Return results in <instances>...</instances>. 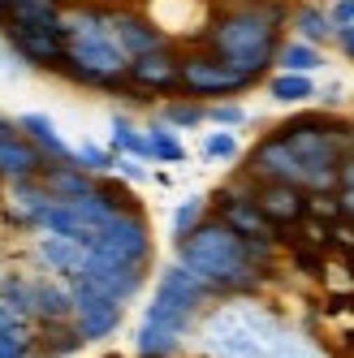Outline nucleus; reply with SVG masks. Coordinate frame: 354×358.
I'll use <instances>...</instances> for the list:
<instances>
[{
    "mask_svg": "<svg viewBox=\"0 0 354 358\" xmlns=\"http://www.w3.org/2000/svg\"><path fill=\"white\" fill-rule=\"evenodd\" d=\"M0 302L35 324V272H5L0 276Z\"/></svg>",
    "mask_w": 354,
    "mask_h": 358,
    "instance_id": "obj_32",
    "label": "nucleus"
},
{
    "mask_svg": "<svg viewBox=\"0 0 354 358\" xmlns=\"http://www.w3.org/2000/svg\"><path fill=\"white\" fill-rule=\"evenodd\" d=\"M290 9L294 0H238L229 9H216L204 31V48H212L216 57L238 65L264 87L290 35Z\"/></svg>",
    "mask_w": 354,
    "mask_h": 358,
    "instance_id": "obj_2",
    "label": "nucleus"
},
{
    "mask_svg": "<svg viewBox=\"0 0 354 358\" xmlns=\"http://www.w3.org/2000/svg\"><path fill=\"white\" fill-rule=\"evenodd\" d=\"M31 238H35L31 255H35L39 272H57V276H69V280L83 272L91 246L73 242V238H61V234H48V229H39V234H31Z\"/></svg>",
    "mask_w": 354,
    "mask_h": 358,
    "instance_id": "obj_18",
    "label": "nucleus"
},
{
    "mask_svg": "<svg viewBox=\"0 0 354 358\" xmlns=\"http://www.w3.org/2000/svg\"><path fill=\"white\" fill-rule=\"evenodd\" d=\"M242 177H250V182H290V186H302V160L298 151L285 143V134L272 130L264 138H255V147L242 156Z\"/></svg>",
    "mask_w": 354,
    "mask_h": 358,
    "instance_id": "obj_11",
    "label": "nucleus"
},
{
    "mask_svg": "<svg viewBox=\"0 0 354 358\" xmlns=\"http://www.w3.org/2000/svg\"><path fill=\"white\" fill-rule=\"evenodd\" d=\"M316 99H320V104H324L328 113H333V108H341V83H328V87H324Z\"/></svg>",
    "mask_w": 354,
    "mask_h": 358,
    "instance_id": "obj_41",
    "label": "nucleus"
},
{
    "mask_svg": "<svg viewBox=\"0 0 354 358\" xmlns=\"http://www.w3.org/2000/svg\"><path fill=\"white\" fill-rule=\"evenodd\" d=\"M255 203L264 208V216L276 229H290V224L307 220V212H311V190L290 186V182H255Z\"/></svg>",
    "mask_w": 354,
    "mask_h": 358,
    "instance_id": "obj_17",
    "label": "nucleus"
},
{
    "mask_svg": "<svg viewBox=\"0 0 354 358\" xmlns=\"http://www.w3.org/2000/svg\"><path fill=\"white\" fill-rule=\"evenodd\" d=\"M190 332L194 328H186V324H177V320H169L160 311H151V306H143V320L134 328V354L139 358H177L186 350Z\"/></svg>",
    "mask_w": 354,
    "mask_h": 358,
    "instance_id": "obj_15",
    "label": "nucleus"
},
{
    "mask_svg": "<svg viewBox=\"0 0 354 358\" xmlns=\"http://www.w3.org/2000/svg\"><path fill=\"white\" fill-rule=\"evenodd\" d=\"M337 199H341V216L354 224V190H337Z\"/></svg>",
    "mask_w": 354,
    "mask_h": 358,
    "instance_id": "obj_42",
    "label": "nucleus"
},
{
    "mask_svg": "<svg viewBox=\"0 0 354 358\" xmlns=\"http://www.w3.org/2000/svg\"><path fill=\"white\" fill-rule=\"evenodd\" d=\"M73 280H91V285H99L104 294L121 298L125 306H130L151 280V268L147 264H125V259H113V255H99V250H87V264L83 272Z\"/></svg>",
    "mask_w": 354,
    "mask_h": 358,
    "instance_id": "obj_12",
    "label": "nucleus"
},
{
    "mask_svg": "<svg viewBox=\"0 0 354 358\" xmlns=\"http://www.w3.org/2000/svg\"><path fill=\"white\" fill-rule=\"evenodd\" d=\"M147 134V151H151V164H182L186 160V143H182V130H173L169 121H160L151 113V121L143 125Z\"/></svg>",
    "mask_w": 354,
    "mask_h": 358,
    "instance_id": "obj_27",
    "label": "nucleus"
},
{
    "mask_svg": "<svg viewBox=\"0 0 354 358\" xmlns=\"http://www.w3.org/2000/svg\"><path fill=\"white\" fill-rule=\"evenodd\" d=\"M91 250L99 255H113V259H125V264H156V238H151V220L143 208H125V212H113V220L95 234Z\"/></svg>",
    "mask_w": 354,
    "mask_h": 358,
    "instance_id": "obj_7",
    "label": "nucleus"
},
{
    "mask_svg": "<svg viewBox=\"0 0 354 358\" xmlns=\"http://www.w3.org/2000/svg\"><path fill=\"white\" fill-rule=\"evenodd\" d=\"M108 31L125 48V57H130V61L143 57V52H156V48H164V43H173L143 9H113L108 5Z\"/></svg>",
    "mask_w": 354,
    "mask_h": 358,
    "instance_id": "obj_16",
    "label": "nucleus"
},
{
    "mask_svg": "<svg viewBox=\"0 0 354 358\" xmlns=\"http://www.w3.org/2000/svg\"><path fill=\"white\" fill-rule=\"evenodd\" d=\"M173 259H182L194 276H204L220 298H260L264 285H268V272L255 268L250 255H246V238L234 234V229L212 212L194 234L173 242Z\"/></svg>",
    "mask_w": 354,
    "mask_h": 358,
    "instance_id": "obj_3",
    "label": "nucleus"
},
{
    "mask_svg": "<svg viewBox=\"0 0 354 358\" xmlns=\"http://www.w3.org/2000/svg\"><path fill=\"white\" fill-rule=\"evenodd\" d=\"M337 182H341V190H354V151H346V156H341V164H337Z\"/></svg>",
    "mask_w": 354,
    "mask_h": 358,
    "instance_id": "obj_40",
    "label": "nucleus"
},
{
    "mask_svg": "<svg viewBox=\"0 0 354 358\" xmlns=\"http://www.w3.org/2000/svg\"><path fill=\"white\" fill-rule=\"evenodd\" d=\"M73 320V280L57 272H35V324Z\"/></svg>",
    "mask_w": 354,
    "mask_h": 358,
    "instance_id": "obj_19",
    "label": "nucleus"
},
{
    "mask_svg": "<svg viewBox=\"0 0 354 358\" xmlns=\"http://www.w3.org/2000/svg\"><path fill=\"white\" fill-rule=\"evenodd\" d=\"M125 320V302L104 294L91 280H73V328L87 337V345H99L117 337V328Z\"/></svg>",
    "mask_w": 354,
    "mask_h": 358,
    "instance_id": "obj_10",
    "label": "nucleus"
},
{
    "mask_svg": "<svg viewBox=\"0 0 354 358\" xmlns=\"http://www.w3.org/2000/svg\"><path fill=\"white\" fill-rule=\"evenodd\" d=\"M0 65H5V61H0Z\"/></svg>",
    "mask_w": 354,
    "mask_h": 358,
    "instance_id": "obj_47",
    "label": "nucleus"
},
{
    "mask_svg": "<svg viewBox=\"0 0 354 358\" xmlns=\"http://www.w3.org/2000/svg\"><path fill=\"white\" fill-rule=\"evenodd\" d=\"M250 113L246 104H238V99H212L208 104V125H220V130H238V125H246Z\"/></svg>",
    "mask_w": 354,
    "mask_h": 358,
    "instance_id": "obj_36",
    "label": "nucleus"
},
{
    "mask_svg": "<svg viewBox=\"0 0 354 358\" xmlns=\"http://www.w3.org/2000/svg\"><path fill=\"white\" fill-rule=\"evenodd\" d=\"M156 117L169 121L173 130H199V125H208V104L194 95H164L156 104Z\"/></svg>",
    "mask_w": 354,
    "mask_h": 358,
    "instance_id": "obj_30",
    "label": "nucleus"
},
{
    "mask_svg": "<svg viewBox=\"0 0 354 358\" xmlns=\"http://www.w3.org/2000/svg\"><path fill=\"white\" fill-rule=\"evenodd\" d=\"M290 35L307 39V43H320V48L333 43L337 27H333V13H328L324 0H294V9H290Z\"/></svg>",
    "mask_w": 354,
    "mask_h": 358,
    "instance_id": "obj_21",
    "label": "nucleus"
},
{
    "mask_svg": "<svg viewBox=\"0 0 354 358\" xmlns=\"http://www.w3.org/2000/svg\"><path fill=\"white\" fill-rule=\"evenodd\" d=\"M113 212H117L113 203L99 190H91L83 199H57L52 208H48V216H43V229H48V234H61V238H73V242L91 246L95 234L113 220Z\"/></svg>",
    "mask_w": 354,
    "mask_h": 358,
    "instance_id": "obj_8",
    "label": "nucleus"
},
{
    "mask_svg": "<svg viewBox=\"0 0 354 358\" xmlns=\"http://www.w3.org/2000/svg\"><path fill=\"white\" fill-rule=\"evenodd\" d=\"M73 164H83L87 173L104 177V173L117 169V151H113L108 143H91V138H83L78 147H73Z\"/></svg>",
    "mask_w": 354,
    "mask_h": 358,
    "instance_id": "obj_35",
    "label": "nucleus"
},
{
    "mask_svg": "<svg viewBox=\"0 0 354 358\" xmlns=\"http://www.w3.org/2000/svg\"><path fill=\"white\" fill-rule=\"evenodd\" d=\"M39 182L52 190L57 199H83V194H91L95 190V173H87L83 164H73V160H48L43 164V173H39Z\"/></svg>",
    "mask_w": 354,
    "mask_h": 358,
    "instance_id": "obj_24",
    "label": "nucleus"
},
{
    "mask_svg": "<svg viewBox=\"0 0 354 358\" xmlns=\"http://www.w3.org/2000/svg\"><path fill=\"white\" fill-rule=\"evenodd\" d=\"M212 302H220V294L204 276H194L182 259H173V264H164L156 272V280H151V302L147 306L169 315V320H177V324H186V328H194Z\"/></svg>",
    "mask_w": 354,
    "mask_h": 358,
    "instance_id": "obj_5",
    "label": "nucleus"
},
{
    "mask_svg": "<svg viewBox=\"0 0 354 358\" xmlns=\"http://www.w3.org/2000/svg\"><path fill=\"white\" fill-rule=\"evenodd\" d=\"M324 5H333V0H324Z\"/></svg>",
    "mask_w": 354,
    "mask_h": 358,
    "instance_id": "obj_46",
    "label": "nucleus"
},
{
    "mask_svg": "<svg viewBox=\"0 0 354 358\" xmlns=\"http://www.w3.org/2000/svg\"><path fill=\"white\" fill-rule=\"evenodd\" d=\"M199 156H204L208 164H238L242 160V143H238V134L234 130H208L204 134V143H199Z\"/></svg>",
    "mask_w": 354,
    "mask_h": 358,
    "instance_id": "obj_34",
    "label": "nucleus"
},
{
    "mask_svg": "<svg viewBox=\"0 0 354 358\" xmlns=\"http://www.w3.org/2000/svg\"><path fill=\"white\" fill-rule=\"evenodd\" d=\"M57 73H61L65 83H73V87H87V91H104L108 95L117 83H125V73H130V57H125V48L113 39V31L73 35Z\"/></svg>",
    "mask_w": 354,
    "mask_h": 358,
    "instance_id": "obj_4",
    "label": "nucleus"
},
{
    "mask_svg": "<svg viewBox=\"0 0 354 358\" xmlns=\"http://www.w3.org/2000/svg\"><path fill=\"white\" fill-rule=\"evenodd\" d=\"M43 151L27 138V134H5L0 138V186L5 182H27V177H39L43 173Z\"/></svg>",
    "mask_w": 354,
    "mask_h": 358,
    "instance_id": "obj_20",
    "label": "nucleus"
},
{
    "mask_svg": "<svg viewBox=\"0 0 354 358\" xmlns=\"http://www.w3.org/2000/svg\"><path fill=\"white\" fill-rule=\"evenodd\" d=\"M65 5L69 0H13L5 22H17V27H61ZM5 22H0V27H5Z\"/></svg>",
    "mask_w": 354,
    "mask_h": 358,
    "instance_id": "obj_29",
    "label": "nucleus"
},
{
    "mask_svg": "<svg viewBox=\"0 0 354 358\" xmlns=\"http://www.w3.org/2000/svg\"><path fill=\"white\" fill-rule=\"evenodd\" d=\"M328 13H333V27H354V0H333Z\"/></svg>",
    "mask_w": 354,
    "mask_h": 358,
    "instance_id": "obj_39",
    "label": "nucleus"
},
{
    "mask_svg": "<svg viewBox=\"0 0 354 358\" xmlns=\"http://www.w3.org/2000/svg\"><path fill=\"white\" fill-rule=\"evenodd\" d=\"M255 87L260 83L250 78V73H242L238 65L216 57L204 43L182 52V95H194V99H204V104H212V99H238Z\"/></svg>",
    "mask_w": 354,
    "mask_h": 358,
    "instance_id": "obj_6",
    "label": "nucleus"
},
{
    "mask_svg": "<svg viewBox=\"0 0 354 358\" xmlns=\"http://www.w3.org/2000/svg\"><path fill=\"white\" fill-rule=\"evenodd\" d=\"M350 264H354V246H350Z\"/></svg>",
    "mask_w": 354,
    "mask_h": 358,
    "instance_id": "obj_45",
    "label": "nucleus"
},
{
    "mask_svg": "<svg viewBox=\"0 0 354 358\" xmlns=\"http://www.w3.org/2000/svg\"><path fill=\"white\" fill-rule=\"evenodd\" d=\"M208 212H212V208H208V194H190V199H182V203L173 208V216H169V238L182 242L186 234H194V229L208 220Z\"/></svg>",
    "mask_w": 354,
    "mask_h": 358,
    "instance_id": "obj_33",
    "label": "nucleus"
},
{
    "mask_svg": "<svg viewBox=\"0 0 354 358\" xmlns=\"http://www.w3.org/2000/svg\"><path fill=\"white\" fill-rule=\"evenodd\" d=\"M9 52L27 65V69H39V73H57L61 61H65V48H69V35H65V22L61 27H17V22H5L0 27Z\"/></svg>",
    "mask_w": 354,
    "mask_h": 358,
    "instance_id": "obj_9",
    "label": "nucleus"
},
{
    "mask_svg": "<svg viewBox=\"0 0 354 358\" xmlns=\"http://www.w3.org/2000/svg\"><path fill=\"white\" fill-rule=\"evenodd\" d=\"M117 177H125L130 186H139V182H147L151 177V169H147V160H139V156H117V169H113Z\"/></svg>",
    "mask_w": 354,
    "mask_h": 358,
    "instance_id": "obj_37",
    "label": "nucleus"
},
{
    "mask_svg": "<svg viewBox=\"0 0 354 358\" xmlns=\"http://www.w3.org/2000/svg\"><path fill=\"white\" fill-rule=\"evenodd\" d=\"M134 87L151 91L156 99L164 95H182V52H177L173 43L156 48V52H143L130 61V73H125Z\"/></svg>",
    "mask_w": 354,
    "mask_h": 358,
    "instance_id": "obj_14",
    "label": "nucleus"
},
{
    "mask_svg": "<svg viewBox=\"0 0 354 358\" xmlns=\"http://www.w3.org/2000/svg\"><path fill=\"white\" fill-rule=\"evenodd\" d=\"M194 337L204 358H316V350L260 298L212 302L194 324Z\"/></svg>",
    "mask_w": 354,
    "mask_h": 358,
    "instance_id": "obj_1",
    "label": "nucleus"
},
{
    "mask_svg": "<svg viewBox=\"0 0 354 358\" xmlns=\"http://www.w3.org/2000/svg\"><path fill=\"white\" fill-rule=\"evenodd\" d=\"M52 203H57V194L48 190L39 177H27V182H5L0 212H5V224L17 229V234H39Z\"/></svg>",
    "mask_w": 354,
    "mask_h": 358,
    "instance_id": "obj_13",
    "label": "nucleus"
},
{
    "mask_svg": "<svg viewBox=\"0 0 354 358\" xmlns=\"http://www.w3.org/2000/svg\"><path fill=\"white\" fill-rule=\"evenodd\" d=\"M264 91L272 104H281V108H307L316 104V73H290V69H272L268 78H264Z\"/></svg>",
    "mask_w": 354,
    "mask_h": 358,
    "instance_id": "obj_22",
    "label": "nucleus"
},
{
    "mask_svg": "<svg viewBox=\"0 0 354 358\" xmlns=\"http://www.w3.org/2000/svg\"><path fill=\"white\" fill-rule=\"evenodd\" d=\"M104 358H125V354H104Z\"/></svg>",
    "mask_w": 354,
    "mask_h": 358,
    "instance_id": "obj_44",
    "label": "nucleus"
},
{
    "mask_svg": "<svg viewBox=\"0 0 354 358\" xmlns=\"http://www.w3.org/2000/svg\"><path fill=\"white\" fill-rule=\"evenodd\" d=\"M83 345H87V337L73 328V320H65V324H35V358H73Z\"/></svg>",
    "mask_w": 354,
    "mask_h": 358,
    "instance_id": "obj_25",
    "label": "nucleus"
},
{
    "mask_svg": "<svg viewBox=\"0 0 354 358\" xmlns=\"http://www.w3.org/2000/svg\"><path fill=\"white\" fill-rule=\"evenodd\" d=\"M333 48L341 52V61H350V65H354V27H337V35H333Z\"/></svg>",
    "mask_w": 354,
    "mask_h": 358,
    "instance_id": "obj_38",
    "label": "nucleus"
},
{
    "mask_svg": "<svg viewBox=\"0 0 354 358\" xmlns=\"http://www.w3.org/2000/svg\"><path fill=\"white\" fill-rule=\"evenodd\" d=\"M0 358H35V324L0 302Z\"/></svg>",
    "mask_w": 354,
    "mask_h": 358,
    "instance_id": "obj_26",
    "label": "nucleus"
},
{
    "mask_svg": "<svg viewBox=\"0 0 354 358\" xmlns=\"http://www.w3.org/2000/svg\"><path fill=\"white\" fill-rule=\"evenodd\" d=\"M108 147L117 151V156H139V160L151 164L147 134H143V125H139L130 113H113V121H108Z\"/></svg>",
    "mask_w": 354,
    "mask_h": 358,
    "instance_id": "obj_31",
    "label": "nucleus"
},
{
    "mask_svg": "<svg viewBox=\"0 0 354 358\" xmlns=\"http://www.w3.org/2000/svg\"><path fill=\"white\" fill-rule=\"evenodd\" d=\"M9 5H13V0H0V22H5V13H9Z\"/></svg>",
    "mask_w": 354,
    "mask_h": 358,
    "instance_id": "obj_43",
    "label": "nucleus"
},
{
    "mask_svg": "<svg viewBox=\"0 0 354 358\" xmlns=\"http://www.w3.org/2000/svg\"><path fill=\"white\" fill-rule=\"evenodd\" d=\"M328 65V52L320 43H307L298 35H285L281 52H276V69H290V73H320Z\"/></svg>",
    "mask_w": 354,
    "mask_h": 358,
    "instance_id": "obj_28",
    "label": "nucleus"
},
{
    "mask_svg": "<svg viewBox=\"0 0 354 358\" xmlns=\"http://www.w3.org/2000/svg\"><path fill=\"white\" fill-rule=\"evenodd\" d=\"M17 130L43 151V160H57V164H61V160H73V147L61 138L57 121L48 117V113H22V117H17Z\"/></svg>",
    "mask_w": 354,
    "mask_h": 358,
    "instance_id": "obj_23",
    "label": "nucleus"
}]
</instances>
